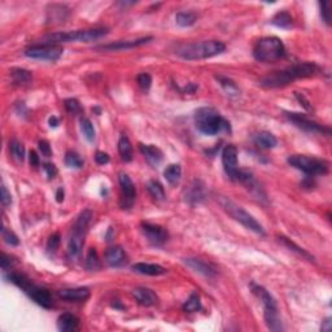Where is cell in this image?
Listing matches in <instances>:
<instances>
[{
  "instance_id": "obj_1",
  "label": "cell",
  "mask_w": 332,
  "mask_h": 332,
  "mask_svg": "<svg viewBox=\"0 0 332 332\" xmlns=\"http://www.w3.org/2000/svg\"><path fill=\"white\" fill-rule=\"evenodd\" d=\"M317 72L318 66L314 63H297L283 70L270 73L260 80V85L265 89H279L300 78L313 77Z\"/></svg>"
},
{
  "instance_id": "obj_2",
  "label": "cell",
  "mask_w": 332,
  "mask_h": 332,
  "mask_svg": "<svg viewBox=\"0 0 332 332\" xmlns=\"http://www.w3.org/2000/svg\"><path fill=\"white\" fill-rule=\"evenodd\" d=\"M195 125L201 134L209 136H214L224 131H231V125L229 121L222 117L218 110L210 106H203L196 110Z\"/></svg>"
},
{
  "instance_id": "obj_3",
  "label": "cell",
  "mask_w": 332,
  "mask_h": 332,
  "mask_svg": "<svg viewBox=\"0 0 332 332\" xmlns=\"http://www.w3.org/2000/svg\"><path fill=\"white\" fill-rule=\"evenodd\" d=\"M226 51V44L219 40H203L196 43L183 44L178 47L175 53L183 60H205V59L214 58L217 54L224 53Z\"/></svg>"
},
{
  "instance_id": "obj_4",
  "label": "cell",
  "mask_w": 332,
  "mask_h": 332,
  "mask_svg": "<svg viewBox=\"0 0 332 332\" xmlns=\"http://www.w3.org/2000/svg\"><path fill=\"white\" fill-rule=\"evenodd\" d=\"M7 279H8L11 283H13L15 286H17L21 291L29 296L33 301L40 305L44 309H51L53 307V301H52L51 293L47 291L43 287L37 286L35 283H33L26 275L20 274V272H9L7 275Z\"/></svg>"
},
{
  "instance_id": "obj_5",
  "label": "cell",
  "mask_w": 332,
  "mask_h": 332,
  "mask_svg": "<svg viewBox=\"0 0 332 332\" xmlns=\"http://www.w3.org/2000/svg\"><path fill=\"white\" fill-rule=\"evenodd\" d=\"M286 56V47L278 37H265L257 40L253 47V58L260 63L270 64Z\"/></svg>"
},
{
  "instance_id": "obj_6",
  "label": "cell",
  "mask_w": 332,
  "mask_h": 332,
  "mask_svg": "<svg viewBox=\"0 0 332 332\" xmlns=\"http://www.w3.org/2000/svg\"><path fill=\"white\" fill-rule=\"evenodd\" d=\"M92 213L90 209H85L75 220L70 238L68 241V256L72 261H78L82 255V249L85 245V235H86L89 225L91 222Z\"/></svg>"
},
{
  "instance_id": "obj_7",
  "label": "cell",
  "mask_w": 332,
  "mask_h": 332,
  "mask_svg": "<svg viewBox=\"0 0 332 332\" xmlns=\"http://www.w3.org/2000/svg\"><path fill=\"white\" fill-rule=\"evenodd\" d=\"M217 201L219 203V205L222 206V209L227 213L231 218H234L236 222L243 225L245 229L251 230L255 234L258 235H265V230L262 227V225L253 217L252 214H249L243 206H240L239 204H236L235 201H232L231 199L226 198V196H218Z\"/></svg>"
},
{
  "instance_id": "obj_8",
  "label": "cell",
  "mask_w": 332,
  "mask_h": 332,
  "mask_svg": "<svg viewBox=\"0 0 332 332\" xmlns=\"http://www.w3.org/2000/svg\"><path fill=\"white\" fill-rule=\"evenodd\" d=\"M108 34V29H87V30H74V32L54 33L48 34L43 38L44 44H60L70 43V42H92L99 38Z\"/></svg>"
},
{
  "instance_id": "obj_9",
  "label": "cell",
  "mask_w": 332,
  "mask_h": 332,
  "mask_svg": "<svg viewBox=\"0 0 332 332\" xmlns=\"http://www.w3.org/2000/svg\"><path fill=\"white\" fill-rule=\"evenodd\" d=\"M287 162L295 168V169L301 170L307 175H324L328 173L329 165L327 161L321 160V158L310 157L305 155H292L287 158Z\"/></svg>"
},
{
  "instance_id": "obj_10",
  "label": "cell",
  "mask_w": 332,
  "mask_h": 332,
  "mask_svg": "<svg viewBox=\"0 0 332 332\" xmlns=\"http://www.w3.org/2000/svg\"><path fill=\"white\" fill-rule=\"evenodd\" d=\"M63 47L59 44H39V46H32L27 49H25V56L34 60L42 61H51L54 63L63 56Z\"/></svg>"
},
{
  "instance_id": "obj_11",
  "label": "cell",
  "mask_w": 332,
  "mask_h": 332,
  "mask_svg": "<svg viewBox=\"0 0 332 332\" xmlns=\"http://www.w3.org/2000/svg\"><path fill=\"white\" fill-rule=\"evenodd\" d=\"M287 117V120L289 122H292L296 127L303 130V131L310 132V134H322L329 136L331 135V129L327 126H323L321 123L315 122V121L308 118L305 115L296 112H286L284 113Z\"/></svg>"
},
{
  "instance_id": "obj_12",
  "label": "cell",
  "mask_w": 332,
  "mask_h": 332,
  "mask_svg": "<svg viewBox=\"0 0 332 332\" xmlns=\"http://www.w3.org/2000/svg\"><path fill=\"white\" fill-rule=\"evenodd\" d=\"M118 182H120L121 187L120 206L122 209H130V208H132L135 199H136V188H135L134 182L131 181V178L126 173L123 172L118 174Z\"/></svg>"
},
{
  "instance_id": "obj_13",
  "label": "cell",
  "mask_w": 332,
  "mask_h": 332,
  "mask_svg": "<svg viewBox=\"0 0 332 332\" xmlns=\"http://www.w3.org/2000/svg\"><path fill=\"white\" fill-rule=\"evenodd\" d=\"M222 163L226 174L229 175L230 179L235 181V178L239 173L238 166V148L234 144H227L222 151Z\"/></svg>"
},
{
  "instance_id": "obj_14",
  "label": "cell",
  "mask_w": 332,
  "mask_h": 332,
  "mask_svg": "<svg viewBox=\"0 0 332 332\" xmlns=\"http://www.w3.org/2000/svg\"><path fill=\"white\" fill-rule=\"evenodd\" d=\"M142 231L146 235V238L148 241L153 245H162L169 239V234L163 227L158 226V225L148 224V222H143L142 224Z\"/></svg>"
},
{
  "instance_id": "obj_15",
  "label": "cell",
  "mask_w": 332,
  "mask_h": 332,
  "mask_svg": "<svg viewBox=\"0 0 332 332\" xmlns=\"http://www.w3.org/2000/svg\"><path fill=\"white\" fill-rule=\"evenodd\" d=\"M183 198L184 201L188 203L189 205H196V204L203 203L206 198L205 184L201 181H193L184 189Z\"/></svg>"
},
{
  "instance_id": "obj_16",
  "label": "cell",
  "mask_w": 332,
  "mask_h": 332,
  "mask_svg": "<svg viewBox=\"0 0 332 332\" xmlns=\"http://www.w3.org/2000/svg\"><path fill=\"white\" fill-rule=\"evenodd\" d=\"M153 39L152 37H144L139 38V39H132V40H118V42H115V43H109L104 44V46L98 47V49H103V51H125V49H132L136 48V47L144 46V44L149 43L151 40Z\"/></svg>"
},
{
  "instance_id": "obj_17",
  "label": "cell",
  "mask_w": 332,
  "mask_h": 332,
  "mask_svg": "<svg viewBox=\"0 0 332 332\" xmlns=\"http://www.w3.org/2000/svg\"><path fill=\"white\" fill-rule=\"evenodd\" d=\"M105 262L110 267L118 269V267L126 266L129 258H127L126 252L122 246L115 245L108 248V251L105 252Z\"/></svg>"
},
{
  "instance_id": "obj_18",
  "label": "cell",
  "mask_w": 332,
  "mask_h": 332,
  "mask_svg": "<svg viewBox=\"0 0 332 332\" xmlns=\"http://www.w3.org/2000/svg\"><path fill=\"white\" fill-rule=\"evenodd\" d=\"M183 262L189 269H192L198 274L204 275L206 278H214L217 275V269L210 262H206L200 258H184Z\"/></svg>"
},
{
  "instance_id": "obj_19",
  "label": "cell",
  "mask_w": 332,
  "mask_h": 332,
  "mask_svg": "<svg viewBox=\"0 0 332 332\" xmlns=\"http://www.w3.org/2000/svg\"><path fill=\"white\" fill-rule=\"evenodd\" d=\"M252 292L258 297V300L264 305L265 312H272V310H278V303L276 300L272 297L271 293L264 288L262 286H257V284H252Z\"/></svg>"
},
{
  "instance_id": "obj_20",
  "label": "cell",
  "mask_w": 332,
  "mask_h": 332,
  "mask_svg": "<svg viewBox=\"0 0 332 332\" xmlns=\"http://www.w3.org/2000/svg\"><path fill=\"white\" fill-rule=\"evenodd\" d=\"M59 296L65 301L83 302V301L89 300L90 296H91V292H90V289L86 288V287H78V288L61 289L60 292H59Z\"/></svg>"
},
{
  "instance_id": "obj_21",
  "label": "cell",
  "mask_w": 332,
  "mask_h": 332,
  "mask_svg": "<svg viewBox=\"0 0 332 332\" xmlns=\"http://www.w3.org/2000/svg\"><path fill=\"white\" fill-rule=\"evenodd\" d=\"M139 151L142 152V155L146 157L147 162L153 168H157L162 161L163 155L158 147L153 146V144H139Z\"/></svg>"
},
{
  "instance_id": "obj_22",
  "label": "cell",
  "mask_w": 332,
  "mask_h": 332,
  "mask_svg": "<svg viewBox=\"0 0 332 332\" xmlns=\"http://www.w3.org/2000/svg\"><path fill=\"white\" fill-rule=\"evenodd\" d=\"M132 296L137 301V303H141L143 307H152V305H156L158 301L157 295L152 289L146 288V287L135 288L132 291Z\"/></svg>"
},
{
  "instance_id": "obj_23",
  "label": "cell",
  "mask_w": 332,
  "mask_h": 332,
  "mask_svg": "<svg viewBox=\"0 0 332 332\" xmlns=\"http://www.w3.org/2000/svg\"><path fill=\"white\" fill-rule=\"evenodd\" d=\"M79 328V318L72 313H64L58 318V329L61 332H74Z\"/></svg>"
},
{
  "instance_id": "obj_24",
  "label": "cell",
  "mask_w": 332,
  "mask_h": 332,
  "mask_svg": "<svg viewBox=\"0 0 332 332\" xmlns=\"http://www.w3.org/2000/svg\"><path fill=\"white\" fill-rule=\"evenodd\" d=\"M131 270L134 272L142 275H149V276H158L166 272L165 267H162L161 265L157 264H146V262H139L131 266Z\"/></svg>"
},
{
  "instance_id": "obj_25",
  "label": "cell",
  "mask_w": 332,
  "mask_h": 332,
  "mask_svg": "<svg viewBox=\"0 0 332 332\" xmlns=\"http://www.w3.org/2000/svg\"><path fill=\"white\" fill-rule=\"evenodd\" d=\"M69 9L63 4H51L47 12V21L52 23H61L66 20Z\"/></svg>"
},
{
  "instance_id": "obj_26",
  "label": "cell",
  "mask_w": 332,
  "mask_h": 332,
  "mask_svg": "<svg viewBox=\"0 0 332 332\" xmlns=\"http://www.w3.org/2000/svg\"><path fill=\"white\" fill-rule=\"evenodd\" d=\"M11 78L13 85H16V86H29L30 83L33 82L32 73H30L29 70H26V69L21 68L12 69Z\"/></svg>"
},
{
  "instance_id": "obj_27",
  "label": "cell",
  "mask_w": 332,
  "mask_h": 332,
  "mask_svg": "<svg viewBox=\"0 0 332 332\" xmlns=\"http://www.w3.org/2000/svg\"><path fill=\"white\" fill-rule=\"evenodd\" d=\"M253 141H255L256 146L264 149H271L274 148V147H276V144H278V139L269 131L258 132V134L255 135Z\"/></svg>"
},
{
  "instance_id": "obj_28",
  "label": "cell",
  "mask_w": 332,
  "mask_h": 332,
  "mask_svg": "<svg viewBox=\"0 0 332 332\" xmlns=\"http://www.w3.org/2000/svg\"><path fill=\"white\" fill-rule=\"evenodd\" d=\"M215 79L218 80L219 86L224 89V91L229 95L230 98H239L240 96V89L231 78L225 77V75H215Z\"/></svg>"
},
{
  "instance_id": "obj_29",
  "label": "cell",
  "mask_w": 332,
  "mask_h": 332,
  "mask_svg": "<svg viewBox=\"0 0 332 332\" xmlns=\"http://www.w3.org/2000/svg\"><path fill=\"white\" fill-rule=\"evenodd\" d=\"M163 177H165L166 182L172 186L179 183L182 178V166L179 163H172L163 170Z\"/></svg>"
},
{
  "instance_id": "obj_30",
  "label": "cell",
  "mask_w": 332,
  "mask_h": 332,
  "mask_svg": "<svg viewBox=\"0 0 332 332\" xmlns=\"http://www.w3.org/2000/svg\"><path fill=\"white\" fill-rule=\"evenodd\" d=\"M270 22L281 29H291L293 26V17L287 11H281L271 18Z\"/></svg>"
},
{
  "instance_id": "obj_31",
  "label": "cell",
  "mask_w": 332,
  "mask_h": 332,
  "mask_svg": "<svg viewBox=\"0 0 332 332\" xmlns=\"http://www.w3.org/2000/svg\"><path fill=\"white\" fill-rule=\"evenodd\" d=\"M118 152L120 156L125 162H130L132 160V146L129 137L125 134L121 135L120 141H118Z\"/></svg>"
},
{
  "instance_id": "obj_32",
  "label": "cell",
  "mask_w": 332,
  "mask_h": 332,
  "mask_svg": "<svg viewBox=\"0 0 332 332\" xmlns=\"http://www.w3.org/2000/svg\"><path fill=\"white\" fill-rule=\"evenodd\" d=\"M278 239H279V241H281V243L283 244V245H286L287 248L289 249V251H292V252L297 253L298 256H301V257L305 258V260L310 261V262H314V257H313V256L310 255V253L308 252V251H305V249H303V248H301V246H298L297 244L293 243V241L291 240V239L286 238V236H279Z\"/></svg>"
},
{
  "instance_id": "obj_33",
  "label": "cell",
  "mask_w": 332,
  "mask_h": 332,
  "mask_svg": "<svg viewBox=\"0 0 332 332\" xmlns=\"http://www.w3.org/2000/svg\"><path fill=\"white\" fill-rule=\"evenodd\" d=\"M264 318H265V322H266V326L269 327L271 331H283V324H282L281 318H279L278 310L265 312Z\"/></svg>"
},
{
  "instance_id": "obj_34",
  "label": "cell",
  "mask_w": 332,
  "mask_h": 332,
  "mask_svg": "<svg viewBox=\"0 0 332 332\" xmlns=\"http://www.w3.org/2000/svg\"><path fill=\"white\" fill-rule=\"evenodd\" d=\"M147 189H148L149 195L155 199L156 201H163L166 199L165 189H163L162 184L158 181H155V179L149 181L148 183H147Z\"/></svg>"
},
{
  "instance_id": "obj_35",
  "label": "cell",
  "mask_w": 332,
  "mask_h": 332,
  "mask_svg": "<svg viewBox=\"0 0 332 332\" xmlns=\"http://www.w3.org/2000/svg\"><path fill=\"white\" fill-rule=\"evenodd\" d=\"M196 21H198V16L193 12H178L175 16V22L181 27H189L195 25Z\"/></svg>"
},
{
  "instance_id": "obj_36",
  "label": "cell",
  "mask_w": 332,
  "mask_h": 332,
  "mask_svg": "<svg viewBox=\"0 0 332 332\" xmlns=\"http://www.w3.org/2000/svg\"><path fill=\"white\" fill-rule=\"evenodd\" d=\"M86 267L89 271H99L101 269V261L95 248H90L87 252Z\"/></svg>"
},
{
  "instance_id": "obj_37",
  "label": "cell",
  "mask_w": 332,
  "mask_h": 332,
  "mask_svg": "<svg viewBox=\"0 0 332 332\" xmlns=\"http://www.w3.org/2000/svg\"><path fill=\"white\" fill-rule=\"evenodd\" d=\"M79 123L80 131L83 132V135H85L87 141H89L90 143H92V142L95 141V137H96V131H95V127L94 125H92V122L89 118H80Z\"/></svg>"
},
{
  "instance_id": "obj_38",
  "label": "cell",
  "mask_w": 332,
  "mask_h": 332,
  "mask_svg": "<svg viewBox=\"0 0 332 332\" xmlns=\"http://www.w3.org/2000/svg\"><path fill=\"white\" fill-rule=\"evenodd\" d=\"M65 165L69 169H80L83 168V160L77 152L68 151L65 153Z\"/></svg>"
},
{
  "instance_id": "obj_39",
  "label": "cell",
  "mask_w": 332,
  "mask_h": 332,
  "mask_svg": "<svg viewBox=\"0 0 332 332\" xmlns=\"http://www.w3.org/2000/svg\"><path fill=\"white\" fill-rule=\"evenodd\" d=\"M201 301H200V296L198 293H192L191 296L188 297V300L184 302L183 305V310L186 313H196L199 310H201Z\"/></svg>"
},
{
  "instance_id": "obj_40",
  "label": "cell",
  "mask_w": 332,
  "mask_h": 332,
  "mask_svg": "<svg viewBox=\"0 0 332 332\" xmlns=\"http://www.w3.org/2000/svg\"><path fill=\"white\" fill-rule=\"evenodd\" d=\"M9 149H11L12 156L17 161L22 162L23 158H25V147H23V144L18 142L17 139H12L9 142Z\"/></svg>"
},
{
  "instance_id": "obj_41",
  "label": "cell",
  "mask_w": 332,
  "mask_h": 332,
  "mask_svg": "<svg viewBox=\"0 0 332 332\" xmlns=\"http://www.w3.org/2000/svg\"><path fill=\"white\" fill-rule=\"evenodd\" d=\"M60 243H61L60 234H59V232L52 234L51 236H49L48 241H47V253H48L49 256L56 255L59 246H60Z\"/></svg>"
},
{
  "instance_id": "obj_42",
  "label": "cell",
  "mask_w": 332,
  "mask_h": 332,
  "mask_svg": "<svg viewBox=\"0 0 332 332\" xmlns=\"http://www.w3.org/2000/svg\"><path fill=\"white\" fill-rule=\"evenodd\" d=\"M2 236H3L4 241L7 244H9V245L16 246L20 244V239L17 238V235L13 231H11V230L7 229V227H3V230H2Z\"/></svg>"
},
{
  "instance_id": "obj_43",
  "label": "cell",
  "mask_w": 332,
  "mask_h": 332,
  "mask_svg": "<svg viewBox=\"0 0 332 332\" xmlns=\"http://www.w3.org/2000/svg\"><path fill=\"white\" fill-rule=\"evenodd\" d=\"M64 104H65L66 110H68L69 113H72V115H77V113H79L80 110H82V109H80L79 101H78L77 99H66V100L64 101Z\"/></svg>"
},
{
  "instance_id": "obj_44",
  "label": "cell",
  "mask_w": 332,
  "mask_h": 332,
  "mask_svg": "<svg viewBox=\"0 0 332 332\" xmlns=\"http://www.w3.org/2000/svg\"><path fill=\"white\" fill-rule=\"evenodd\" d=\"M329 6H331L329 2H322V3H319V7H321V16L327 25L331 23V12H329Z\"/></svg>"
},
{
  "instance_id": "obj_45",
  "label": "cell",
  "mask_w": 332,
  "mask_h": 332,
  "mask_svg": "<svg viewBox=\"0 0 332 332\" xmlns=\"http://www.w3.org/2000/svg\"><path fill=\"white\" fill-rule=\"evenodd\" d=\"M137 85L141 86V89L149 90L152 85V77L148 73H142V74L137 75Z\"/></svg>"
},
{
  "instance_id": "obj_46",
  "label": "cell",
  "mask_w": 332,
  "mask_h": 332,
  "mask_svg": "<svg viewBox=\"0 0 332 332\" xmlns=\"http://www.w3.org/2000/svg\"><path fill=\"white\" fill-rule=\"evenodd\" d=\"M13 264H15V260H13V257L6 255V253H2V258H0V266H2V269H3L4 271H7V270H11V267L13 266Z\"/></svg>"
},
{
  "instance_id": "obj_47",
  "label": "cell",
  "mask_w": 332,
  "mask_h": 332,
  "mask_svg": "<svg viewBox=\"0 0 332 332\" xmlns=\"http://www.w3.org/2000/svg\"><path fill=\"white\" fill-rule=\"evenodd\" d=\"M43 169H44V172H46V175L48 179H53V178L56 177L59 173L56 165H54V163H51V162L43 163Z\"/></svg>"
},
{
  "instance_id": "obj_48",
  "label": "cell",
  "mask_w": 332,
  "mask_h": 332,
  "mask_svg": "<svg viewBox=\"0 0 332 332\" xmlns=\"http://www.w3.org/2000/svg\"><path fill=\"white\" fill-rule=\"evenodd\" d=\"M38 147H39L40 153L44 156V157H51L52 156V148L49 146V143L47 141H39L38 143Z\"/></svg>"
},
{
  "instance_id": "obj_49",
  "label": "cell",
  "mask_w": 332,
  "mask_h": 332,
  "mask_svg": "<svg viewBox=\"0 0 332 332\" xmlns=\"http://www.w3.org/2000/svg\"><path fill=\"white\" fill-rule=\"evenodd\" d=\"M293 94H295V98L297 99L298 100V103L301 104V105L303 106V108L307 109V110H313V108H312V105H310V101L308 100L307 98H305V96H303V94L302 92H297V91H295L293 92Z\"/></svg>"
},
{
  "instance_id": "obj_50",
  "label": "cell",
  "mask_w": 332,
  "mask_h": 332,
  "mask_svg": "<svg viewBox=\"0 0 332 332\" xmlns=\"http://www.w3.org/2000/svg\"><path fill=\"white\" fill-rule=\"evenodd\" d=\"M95 161H96L98 165H106V163L110 161V157H109V155L105 153V152L98 151L96 152V155H95Z\"/></svg>"
},
{
  "instance_id": "obj_51",
  "label": "cell",
  "mask_w": 332,
  "mask_h": 332,
  "mask_svg": "<svg viewBox=\"0 0 332 332\" xmlns=\"http://www.w3.org/2000/svg\"><path fill=\"white\" fill-rule=\"evenodd\" d=\"M2 204H3L4 206H9L12 204V196L4 184L2 186Z\"/></svg>"
},
{
  "instance_id": "obj_52",
  "label": "cell",
  "mask_w": 332,
  "mask_h": 332,
  "mask_svg": "<svg viewBox=\"0 0 332 332\" xmlns=\"http://www.w3.org/2000/svg\"><path fill=\"white\" fill-rule=\"evenodd\" d=\"M29 160H30V165H32V166H34V168L39 166L40 158H39V156H38V153L35 151H30Z\"/></svg>"
},
{
  "instance_id": "obj_53",
  "label": "cell",
  "mask_w": 332,
  "mask_h": 332,
  "mask_svg": "<svg viewBox=\"0 0 332 332\" xmlns=\"http://www.w3.org/2000/svg\"><path fill=\"white\" fill-rule=\"evenodd\" d=\"M64 196H65V191H64L63 187H59L58 191H56V201L58 203H63Z\"/></svg>"
},
{
  "instance_id": "obj_54",
  "label": "cell",
  "mask_w": 332,
  "mask_h": 332,
  "mask_svg": "<svg viewBox=\"0 0 332 332\" xmlns=\"http://www.w3.org/2000/svg\"><path fill=\"white\" fill-rule=\"evenodd\" d=\"M331 327H332L331 318H327L326 321L323 322V324H322V331H331Z\"/></svg>"
},
{
  "instance_id": "obj_55",
  "label": "cell",
  "mask_w": 332,
  "mask_h": 332,
  "mask_svg": "<svg viewBox=\"0 0 332 332\" xmlns=\"http://www.w3.org/2000/svg\"><path fill=\"white\" fill-rule=\"evenodd\" d=\"M48 123L51 127H58L60 125V121H59V118L56 116H52V117H49Z\"/></svg>"
}]
</instances>
